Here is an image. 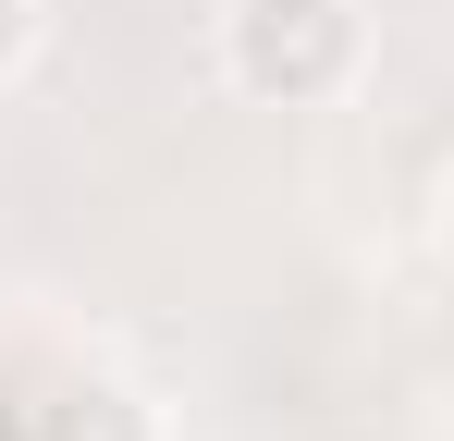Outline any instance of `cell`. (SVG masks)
I'll use <instances>...</instances> for the list:
<instances>
[{
  "label": "cell",
  "instance_id": "3957f363",
  "mask_svg": "<svg viewBox=\"0 0 454 441\" xmlns=\"http://www.w3.org/2000/svg\"><path fill=\"white\" fill-rule=\"evenodd\" d=\"M37 37H50V0H0V86L37 62Z\"/></svg>",
  "mask_w": 454,
  "mask_h": 441
},
{
  "label": "cell",
  "instance_id": "6da1fadb",
  "mask_svg": "<svg viewBox=\"0 0 454 441\" xmlns=\"http://www.w3.org/2000/svg\"><path fill=\"white\" fill-rule=\"evenodd\" d=\"M209 62L258 111H332L369 86V0H222Z\"/></svg>",
  "mask_w": 454,
  "mask_h": 441
},
{
  "label": "cell",
  "instance_id": "7a4b0ae2",
  "mask_svg": "<svg viewBox=\"0 0 454 441\" xmlns=\"http://www.w3.org/2000/svg\"><path fill=\"white\" fill-rule=\"evenodd\" d=\"M37 441H172V429H160V405L136 392V380H74Z\"/></svg>",
  "mask_w": 454,
  "mask_h": 441
},
{
  "label": "cell",
  "instance_id": "277c9868",
  "mask_svg": "<svg viewBox=\"0 0 454 441\" xmlns=\"http://www.w3.org/2000/svg\"><path fill=\"white\" fill-rule=\"evenodd\" d=\"M430 233H442V258H454V172H442V197H430Z\"/></svg>",
  "mask_w": 454,
  "mask_h": 441
}]
</instances>
